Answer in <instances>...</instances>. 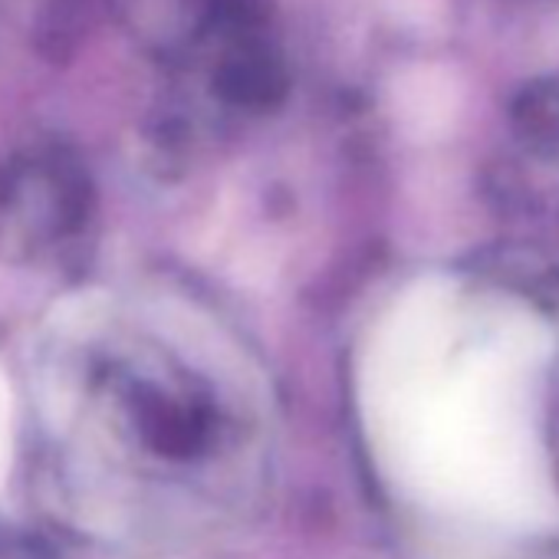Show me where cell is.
I'll return each instance as SVG.
<instances>
[{"label": "cell", "mask_w": 559, "mask_h": 559, "mask_svg": "<svg viewBox=\"0 0 559 559\" xmlns=\"http://www.w3.org/2000/svg\"><path fill=\"white\" fill-rule=\"evenodd\" d=\"M451 284L421 280L369 346V421L428 497L497 520H530L549 500L523 399V369L539 346L526 323L464 356H451Z\"/></svg>", "instance_id": "6da1fadb"}, {"label": "cell", "mask_w": 559, "mask_h": 559, "mask_svg": "<svg viewBox=\"0 0 559 559\" xmlns=\"http://www.w3.org/2000/svg\"><path fill=\"white\" fill-rule=\"evenodd\" d=\"M11 454H14V402H11L8 379L0 376V484L8 477Z\"/></svg>", "instance_id": "7a4b0ae2"}]
</instances>
